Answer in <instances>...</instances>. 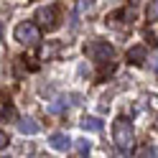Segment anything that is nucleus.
Segmentation results:
<instances>
[{
    "mask_svg": "<svg viewBox=\"0 0 158 158\" xmlns=\"http://www.w3.org/2000/svg\"><path fill=\"white\" fill-rule=\"evenodd\" d=\"M153 69H156V72H158V59H153V64H151Z\"/></svg>",
    "mask_w": 158,
    "mask_h": 158,
    "instance_id": "obj_16",
    "label": "nucleus"
},
{
    "mask_svg": "<svg viewBox=\"0 0 158 158\" xmlns=\"http://www.w3.org/2000/svg\"><path fill=\"white\" fill-rule=\"evenodd\" d=\"M138 158H158V148L156 145H143L138 151Z\"/></svg>",
    "mask_w": 158,
    "mask_h": 158,
    "instance_id": "obj_11",
    "label": "nucleus"
},
{
    "mask_svg": "<svg viewBox=\"0 0 158 158\" xmlns=\"http://www.w3.org/2000/svg\"><path fill=\"white\" fill-rule=\"evenodd\" d=\"M48 110H51L54 115H59V112H61V110H64V105H59V102H54L51 107H48Z\"/></svg>",
    "mask_w": 158,
    "mask_h": 158,
    "instance_id": "obj_14",
    "label": "nucleus"
},
{
    "mask_svg": "<svg viewBox=\"0 0 158 158\" xmlns=\"http://www.w3.org/2000/svg\"><path fill=\"white\" fill-rule=\"evenodd\" d=\"M82 127H84V130H92V133H100L102 130V120H100V117H84Z\"/></svg>",
    "mask_w": 158,
    "mask_h": 158,
    "instance_id": "obj_8",
    "label": "nucleus"
},
{
    "mask_svg": "<svg viewBox=\"0 0 158 158\" xmlns=\"http://www.w3.org/2000/svg\"><path fill=\"white\" fill-rule=\"evenodd\" d=\"M36 21H38V26H41V28H46V31H54V28L59 26V21H56V8H54V5L38 8V10H36Z\"/></svg>",
    "mask_w": 158,
    "mask_h": 158,
    "instance_id": "obj_4",
    "label": "nucleus"
},
{
    "mask_svg": "<svg viewBox=\"0 0 158 158\" xmlns=\"http://www.w3.org/2000/svg\"><path fill=\"white\" fill-rule=\"evenodd\" d=\"M145 21H148V23H156V21H158V0H148Z\"/></svg>",
    "mask_w": 158,
    "mask_h": 158,
    "instance_id": "obj_10",
    "label": "nucleus"
},
{
    "mask_svg": "<svg viewBox=\"0 0 158 158\" xmlns=\"http://www.w3.org/2000/svg\"><path fill=\"white\" fill-rule=\"evenodd\" d=\"M15 41L18 44H23V46H36L38 41H41V31H38V23L33 21H23V23H18L15 26Z\"/></svg>",
    "mask_w": 158,
    "mask_h": 158,
    "instance_id": "obj_2",
    "label": "nucleus"
},
{
    "mask_svg": "<svg viewBox=\"0 0 158 158\" xmlns=\"http://www.w3.org/2000/svg\"><path fill=\"white\" fill-rule=\"evenodd\" d=\"M18 133L23 135H36L38 133V125L33 120H28V117H23V120H18Z\"/></svg>",
    "mask_w": 158,
    "mask_h": 158,
    "instance_id": "obj_7",
    "label": "nucleus"
},
{
    "mask_svg": "<svg viewBox=\"0 0 158 158\" xmlns=\"http://www.w3.org/2000/svg\"><path fill=\"white\" fill-rule=\"evenodd\" d=\"M8 143H10V140H8V135H5V133H3V135H0V145H3V148H5V145H8Z\"/></svg>",
    "mask_w": 158,
    "mask_h": 158,
    "instance_id": "obj_15",
    "label": "nucleus"
},
{
    "mask_svg": "<svg viewBox=\"0 0 158 158\" xmlns=\"http://www.w3.org/2000/svg\"><path fill=\"white\" fill-rule=\"evenodd\" d=\"M13 117H15V110H13V105L3 102V123H5V120H13Z\"/></svg>",
    "mask_w": 158,
    "mask_h": 158,
    "instance_id": "obj_13",
    "label": "nucleus"
},
{
    "mask_svg": "<svg viewBox=\"0 0 158 158\" xmlns=\"http://www.w3.org/2000/svg\"><path fill=\"white\" fill-rule=\"evenodd\" d=\"M89 151H92V143L89 140H84V138H82V140H77V153L79 156H87Z\"/></svg>",
    "mask_w": 158,
    "mask_h": 158,
    "instance_id": "obj_12",
    "label": "nucleus"
},
{
    "mask_svg": "<svg viewBox=\"0 0 158 158\" xmlns=\"http://www.w3.org/2000/svg\"><path fill=\"white\" fill-rule=\"evenodd\" d=\"M130 3H133V5H135V3H138V0H130Z\"/></svg>",
    "mask_w": 158,
    "mask_h": 158,
    "instance_id": "obj_18",
    "label": "nucleus"
},
{
    "mask_svg": "<svg viewBox=\"0 0 158 158\" xmlns=\"http://www.w3.org/2000/svg\"><path fill=\"white\" fill-rule=\"evenodd\" d=\"M145 56H148L145 46H133V48H127V61H130V64H143Z\"/></svg>",
    "mask_w": 158,
    "mask_h": 158,
    "instance_id": "obj_6",
    "label": "nucleus"
},
{
    "mask_svg": "<svg viewBox=\"0 0 158 158\" xmlns=\"http://www.w3.org/2000/svg\"><path fill=\"white\" fill-rule=\"evenodd\" d=\"M59 48H61V46H59V41H48V44L41 48V59H51V56H56Z\"/></svg>",
    "mask_w": 158,
    "mask_h": 158,
    "instance_id": "obj_9",
    "label": "nucleus"
},
{
    "mask_svg": "<svg viewBox=\"0 0 158 158\" xmlns=\"http://www.w3.org/2000/svg\"><path fill=\"white\" fill-rule=\"evenodd\" d=\"M112 140L117 145V151L123 156H130L133 148H135V133H133V125L127 117H117L112 123Z\"/></svg>",
    "mask_w": 158,
    "mask_h": 158,
    "instance_id": "obj_1",
    "label": "nucleus"
},
{
    "mask_svg": "<svg viewBox=\"0 0 158 158\" xmlns=\"http://www.w3.org/2000/svg\"><path fill=\"white\" fill-rule=\"evenodd\" d=\"M156 130H158V115H156Z\"/></svg>",
    "mask_w": 158,
    "mask_h": 158,
    "instance_id": "obj_17",
    "label": "nucleus"
},
{
    "mask_svg": "<svg viewBox=\"0 0 158 158\" xmlns=\"http://www.w3.org/2000/svg\"><path fill=\"white\" fill-rule=\"evenodd\" d=\"M84 54L92 59V61H97V64H105V61H110V59L115 56V48L107 44V41H100V38H97V41H89L84 46Z\"/></svg>",
    "mask_w": 158,
    "mask_h": 158,
    "instance_id": "obj_3",
    "label": "nucleus"
},
{
    "mask_svg": "<svg viewBox=\"0 0 158 158\" xmlns=\"http://www.w3.org/2000/svg\"><path fill=\"white\" fill-rule=\"evenodd\" d=\"M51 145H54V151L66 153L69 148H72V138L64 135V133H54V135H51Z\"/></svg>",
    "mask_w": 158,
    "mask_h": 158,
    "instance_id": "obj_5",
    "label": "nucleus"
}]
</instances>
